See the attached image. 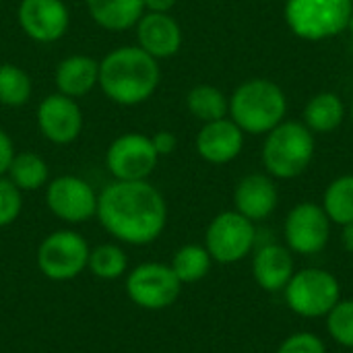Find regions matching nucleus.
<instances>
[{"label": "nucleus", "instance_id": "1", "mask_svg": "<svg viewBox=\"0 0 353 353\" xmlns=\"http://www.w3.org/2000/svg\"><path fill=\"white\" fill-rule=\"evenodd\" d=\"M101 225L128 244H149L165 228L168 207L161 192L147 180H116L97 196Z\"/></svg>", "mask_w": 353, "mask_h": 353}, {"label": "nucleus", "instance_id": "2", "mask_svg": "<svg viewBox=\"0 0 353 353\" xmlns=\"http://www.w3.org/2000/svg\"><path fill=\"white\" fill-rule=\"evenodd\" d=\"M159 60L139 46H120L99 62V87L118 105L145 103L159 87Z\"/></svg>", "mask_w": 353, "mask_h": 353}, {"label": "nucleus", "instance_id": "3", "mask_svg": "<svg viewBox=\"0 0 353 353\" xmlns=\"http://www.w3.org/2000/svg\"><path fill=\"white\" fill-rule=\"evenodd\" d=\"M288 99L283 89L269 79H250L230 97V116L248 134H267L283 122Z\"/></svg>", "mask_w": 353, "mask_h": 353}, {"label": "nucleus", "instance_id": "4", "mask_svg": "<svg viewBox=\"0 0 353 353\" xmlns=\"http://www.w3.org/2000/svg\"><path fill=\"white\" fill-rule=\"evenodd\" d=\"M314 157V137L304 122H281L267 132L263 163L273 178L290 180L304 174Z\"/></svg>", "mask_w": 353, "mask_h": 353}, {"label": "nucleus", "instance_id": "5", "mask_svg": "<svg viewBox=\"0 0 353 353\" xmlns=\"http://www.w3.org/2000/svg\"><path fill=\"white\" fill-rule=\"evenodd\" d=\"M353 0H288L285 23L306 41H323L350 27Z\"/></svg>", "mask_w": 353, "mask_h": 353}, {"label": "nucleus", "instance_id": "6", "mask_svg": "<svg viewBox=\"0 0 353 353\" xmlns=\"http://www.w3.org/2000/svg\"><path fill=\"white\" fill-rule=\"evenodd\" d=\"M339 281L323 269H304L294 273L285 285L288 306L306 319H319L333 310L339 302Z\"/></svg>", "mask_w": 353, "mask_h": 353}, {"label": "nucleus", "instance_id": "7", "mask_svg": "<svg viewBox=\"0 0 353 353\" xmlns=\"http://www.w3.org/2000/svg\"><path fill=\"white\" fill-rule=\"evenodd\" d=\"M87 263L89 246L81 234L70 230L50 234L37 250V265L41 273L56 281L77 277L87 267Z\"/></svg>", "mask_w": 353, "mask_h": 353}, {"label": "nucleus", "instance_id": "8", "mask_svg": "<svg viewBox=\"0 0 353 353\" xmlns=\"http://www.w3.org/2000/svg\"><path fill=\"white\" fill-rule=\"evenodd\" d=\"M159 161V155L151 143V137H145L141 132H126L120 134L105 153V165L114 180L134 182V180H147L155 165Z\"/></svg>", "mask_w": 353, "mask_h": 353}, {"label": "nucleus", "instance_id": "9", "mask_svg": "<svg viewBox=\"0 0 353 353\" xmlns=\"http://www.w3.org/2000/svg\"><path fill=\"white\" fill-rule=\"evenodd\" d=\"M254 242V223L238 211L219 213L207 230V250L211 259L223 265L242 261L252 250Z\"/></svg>", "mask_w": 353, "mask_h": 353}, {"label": "nucleus", "instance_id": "10", "mask_svg": "<svg viewBox=\"0 0 353 353\" xmlns=\"http://www.w3.org/2000/svg\"><path fill=\"white\" fill-rule=\"evenodd\" d=\"M180 279L172 267L159 263H145L137 267L126 279L128 298L147 310H161L172 306L180 296Z\"/></svg>", "mask_w": 353, "mask_h": 353}, {"label": "nucleus", "instance_id": "11", "mask_svg": "<svg viewBox=\"0 0 353 353\" xmlns=\"http://www.w3.org/2000/svg\"><path fill=\"white\" fill-rule=\"evenodd\" d=\"M46 203L50 211L68 223L87 221L97 213V194L79 176H60L48 184Z\"/></svg>", "mask_w": 353, "mask_h": 353}, {"label": "nucleus", "instance_id": "12", "mask_svg": "<svg viewBox=\"0 0 353 353\" xmlns=\"http://www.w3.org/2000/svg\"><path fill=\"white\" fill-rule=\"evenodd\" d=\"M331 236V219L325 209L314 203L296 205L285 219V242L294 252L316 254Z\"/></svg>", "mask_w": 353, "mask_h": 353}, {"label": "nucleus", "instance_id": "13", "mask_svg": "<svg viewBox=\"0 0 353 353\" xmlns=\"http://www.w3.org/2000/svg\"><path fill=\"white\" fill-rule=\"evenodd\" d=\"M17 19L25 35L39 43L62 39L70 25V12L64 0H21Z\"/></svg>", "mask_w": 353, "mask_h": 353}, {"label": "nucleus", "instance_id": "14", "mask_svg": "<svg viewBox=\"0 0 353 353\" xmlns=\"http://www.w3.org/2000/svg\"><path fill=\"white\" fill-rule=\"evenodd\" d=\"M37 126L54 145H68L83 132V112L77 99L54 93L37 105Z\"/></svg>", "mask_w": 353, "mask_h": 353}, {"label": "nucleus", "instance_id": "15", "mask_svg": "<svg viewBox=\"0 0 353 353\" xmlns=\"http://www.w3.org/2000/svg\"><path fill=\"white\" fill-rule=\"evenodd\" d=\"M134 27L139 48L155 60L172 58L182 48V29L170 12H145Z\"/></svg>", "mask_w": 353, "mask_h": 353}, {"label": "nucleus", "instance_id": "16", "mask_svg": "<svg viewBox=\"0 0 353 353\" xmlns=\"http://www.w3.org/2000/svg\"><path fill=\"white\" fill-rule=\"evenodd\" d=\"M244 147V132L232 118L205 122L196 134L199 155L215 165L234 161Z\"/></svg>", "mask_w": 353, "mask_h": 353}, {"label": "nucleus", "instance_id": "17", "mask_svg": "<svg viewBox=\"0 0 353 353\" xmlns=\"http://www.w3.org/2000/svg\"><path fill=\"white\" fill-rule=\"evenodd\" d=\"M234 205L240 215L250 221L269 217L277 207V186L269 176L250 174L240 180L234 190Z\"/></svg>", "mask_w": 353, "mask_h": 353}, {"label": "nucleus", "instance_id": "18", "mask_svg": "<svg viewBox=\"0 0 353 353\" xmlns=\"http://www.w3.org/2000/svg\"><path fill=\"white\" fill-rule=\"evenodd\" d=\"M99 83V62L91 56H68L56 68L58 93L79 99L93 91Z\"/></svg>", "mask_w": 353, "mask_h": 353}, {"label": "nucleus", "instance_id": "19", "mask_svg": "<svg viewBox=\"0 0 353 353\" xmlns=\"http://www.w3.org/2000/svg\"><path fill=\"white\" fill-rule=\"evenodd\" d=\"M256 283L267 292L285 290L290 279L294 277V259L288 248L269 244L263 246L252 263Z\"/></svg>", "mask_w": 353, "mask_h": 353}, {"label": "nucleus", "instance_id": "20", "mask_svg": "<svg viewBox=\"0 0 353 353\" xmlns=\"http://www.w3.org/2000/svg\"><path fill=\"white\" fill-rule=\"evenodd\" d=\"M91 19L108 31L132 29L145 14L143 0H87Z\"/></svg>", "mask_w": 353, "mask_h": 353}, {"label": "nucleus", "instance_id": "21", "mask_svg": "<svg viewBox=\"0 0 353 353\" xmlns=\"http://www.w3.org/2000/svg\"><path fill=\"white\" fill-rule=\"evenodd\" d=\"M345 118V108L339 95L331 91L316 93L304 108V124L312 132H333L335 128L341 126Z\"/></svg>", "mask_w": 353, "mask_h": 353}, {"label": "nucleus", "instance_id": "22", "mask_svg": "<svg viewBox=\"0 0 353 353\" xmlns=\"http://www.w3.org/2000/svg\"><path fill=\"white\" fill-rule=\"evenodd\" d=\"M188 112L201 122L221 120L230 114V99L213 85H196L186 95Z\"/></svg>", "mask_w": 353, "mask_h": 353}, {"label": "nucleus", "instance_id": "23", "mask_svg": "<svg viewBox=\"0 0 353 353\" xmlns=\"http://www.w3.org/2000/svg\"><path fill=\"white\" fill-rule=\"evenodd\" d=\"M6 174H8V180L19 190H37L50 178V170L43 157H39L37 153H29V151L14 153L12 163Z\"/></svg>", "mask_w": 353, "mask_h": 353}, {"label": "nucleus", "instance_id": "24", "mask_svg": "<svg viewBox=\"0 0 353 353\" xmlns=\"http://www.w3.org/2000/svg\"><path fill=\"white\" fill-rule=\"evenodd\" d=\"M323 209L327 217L339 225L353 223V176H341L329 184Z\"/></svg>", "mask_w": 353, "mask_h": 353}, {"label": "nucleus", "instance_id": "25", "mask_svg": "<svg viewBox=\"0 0 353 353\" xmlns=\"http://www.w3.org/2000/svg\"><path fill=\"white\" fill-rule=\"evenodd\" d=\"M31 77L17 64L0 66V103L8 108H21L31 99Z\"/></svg>", "mask_w": 353, "mask_h": 353}, {"label": "nucleus", "instance_id": "26", "mask_svg": "<svg viewBox=\"0 0 353 353\" xmlns=\"http://www.w3.org/2000/svg\"><path fill=\"white\" fill-rule=\"evenodd\" d=\"M209 269H211V254L207 248L196 244H188L180 248L172 263V271L176 273L180 283H194L203 279L209 273Z\"/></svg>", "mask_w": 353, "mask_h": 353}, {"label": "nucleus", "instance_id": "27", "mask_svg": "<svg viewBox=\"0 0 353 353\" xmlns=\"http://www.w3.org/2000/svg\"><path fill=\"white\" fill-rule=\"evenodd\" d=\"M87 265L93 271V275L101 279H116L126 271V254L122 252V248L114 244H103L89 252Z\"/></svg>", "mask_w": 353, "mask_h": 353}, {"label": "nucleus", "instance_id": "28", "mask_svg": "<svg viewBox=\"0 0 353 353\" xmlns=\"http://www.w3.org/2000/svg\"><path fill=\"white\" fill-rule=\"evenodd\" d=\"M327 316L331 337L345 347H353V300H339Z\"/></svg>", "mask_w": 353, "mask_h": 353}, {"label": "nucleus", "instance_id": "29", "mask_svg": "<svg viewBox=\"0 0 353 353\" xmlns=\"http://www.w3.org/2000/svg\"><path fill=\"white\" fill-rule=\"evenodd\" d=\"M23 207L21 190L4 176H0V228L12 223Z\"/></svg>", "mask_w": 353, "mask_h": 353}, {"label": "nucleus", "instance_id": "30", "mask_svg": "<svg viewBox=\"0 0 353 353\" xmlns=\"http://www.w3.org/2000/svg\"><path fill=\"white\" fill-rule=\"evenodd\" d=\"M277 353H327L325 343L312 333H296L283 341Z\"/></svg>", "mask_w": 353, "mask_h": 353}, {"label": "nucleus", "instance_id": "31", "mask_svg": "<svg viewBox=\"0 0 353 353\" xmlns=\"http://www.w3.org/2000/svg\"><path fill=\"white\" fill-rule=\"evenodd\" d=\"M151 143H153V147H155V151H157L159 157H161V155L174 153V149H176V145H178L174 132H170V130H159V132H155V134L151 137Z\"/></svg>", "mask_w": 353, "mask_h": 353}, {"label": "nucleus", "instance_id": "32", "mask_svg": "<svg viewBox=\"0 0 353 353\" xmlns=\"http://www.w3.org/2000/svg\"><path fill=\"white\" fill-rule=\"evenodd\" d=\"M14 157V145L10 141V137L0 128V176H4L12 163Z\"/></svg>", "mask_w": 353, "mask_h": 353}, {"label": "nucleus", "instance_id": "33", "mask_svg": "<svg viewBox=\"0 0 353 353\" xmlns=\"http://www.w3.org/2000/svg\"><path fill=\"white\" fill-rule=\"evenodd\" d=\"M178 0H143L145 12H170Z\"/></svg>", "mask_w": 353, "mask_h": 353}, {"label": "nucleus", "instance_id": "34", "mask_svg": "<svg viewBox=\"0 0 353 353\" xmlns=\"http://www.w3.org/2000/svg\"><path fill=\"white\" fill-rule=\"evenodd\" d=\"M343 244H345V248L353 254V223L343 225Z\"/></svg>", "mask_w": 353, "mask_h": 353}, {"label": "nucleus", "instance_id": "35", "mask_svg": "<svg viewBox=\"0 0 353 353\" xmlns=\"http://www.w3.org/2000/svg\"><path fill=\"white\" fill-rule=\"evenodd\" d=\"M350 31H352V35H353V12H352V19H350V27H347Z\"/></svg>", "mask_w": 353, "mask_h": 353}, {"label": "nucleus", "instance_id": "36", "mask_svg": "<svg viewBox=\"0 0 353 353\" xmlns=\"http://www.w3.org/2000/svg\"><path fill=\"white\" fill-rule=\"evenodd\" d=\"M352 120H353V101H352Z\"/></svg>", "mask_w": 353, "mask_h": 353}, {"label": "nucleus", "instance_id": "37", "mask_svg": "<svg viewBox=\"0 0 353 353\" xmlns=\"http://www.w3.org/2000/svg\"><path fill=\"white\" fill-rule=\"evenodd\" d=\"M352 353H353V352H352Z\"/></svg>", "mask_w": 353, "mask_h": 353}]
</instances>
